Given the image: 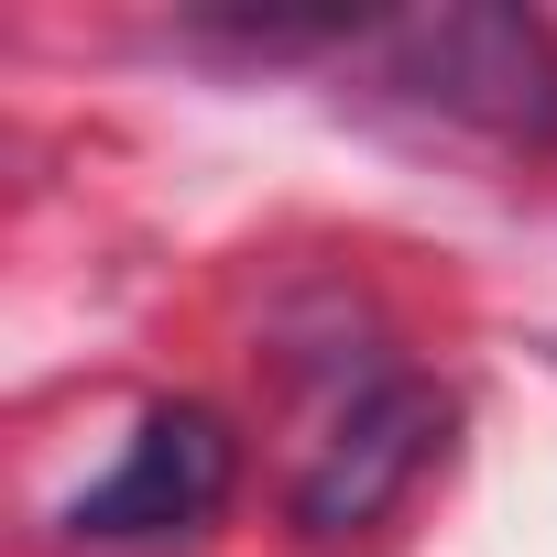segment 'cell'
I'll return each instance as SVG.
<instances>
[{"mask_svg": "<svg viewBox=\"0 0 557 557\" xmlns=\"http://www.w3.org/2000/svg\"><path fill=\"white\" fill-rule=\"evenodd\" d=\"M383 45V77L481 132V143H513V153H546L557 143V34L535 12H503V0H448V12H405V23H372Z\"/></svg>", "mask_w": 557, "mask_h": 557, "instance_id": "6da1fadb", "label": "cell"}, {"mask_svg": "<svg viewBox=\"0 0 557 557\" xmlns=\"http://www.w3.org/2000/svg\"><path fill=\"white\" fill-rule=\"evenodd\" d=\"M437 437H448V394H437L426 372H405V361H361V372L339 383L329 426H318L307 459H296V492H285L296 535H307V546H339V535L383 524V513L416 492V470L437 459Z\"/></svg>", "mask_w": 557, "mask_h": 557, "instance_id": "7a4b0ae2", "label": "cell"}, {"mask_svg": "<svg viewBox=\"0 0 557 557\" xmlns=\"http://www.w3.org/2000/svg\"><path fill=\"white\" fill-rule=\"evenodd\" d=\"M230 481H240V437H230V416H208V405H143V426H132L121 459L55 513V535L88 546V557L197 546V535L230 513Z\"/></svg>", "mask_w": 557, "mask_h": 557, "instance_id": "3957f363", "label": "cell"}]
</instances>
